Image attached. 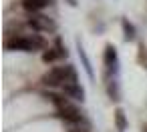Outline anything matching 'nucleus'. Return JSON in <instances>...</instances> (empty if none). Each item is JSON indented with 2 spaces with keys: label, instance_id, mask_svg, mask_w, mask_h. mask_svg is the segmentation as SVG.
<instances>
[{
  "label": "nucleus",
  "instance_id": "f257e3e1",
  "mask_svg": "<svg viewBox=\"0 0 147 132\" xmlns=\"http://www.w3.org/2000/svg\"><path fill=\"white\" fill-rule=\"evenodd\" d=\"M8 50H20V52H34L38 48H45V40L38 34L32 36H14L12 40H6Z\"/></svg>",
  "mask_w": 147,
  "mask_h": 132
},
{
  "label": "nucleus",
  "instance_id": "f03ea898",
  "mask_svg": "<svg viewBox=\"0 0 147 132\" xmlns=\"http://www.w3.org/2000/svg\"><path fill=\"white\" fill-rule=\"evenodd\" d=\"M73 76H77L73 66H59V68H53L51 72H47L42 76V84L45 86H63Z\"/></svg>",
  "mask_w": 147,
  "mask_h": 132
},
{
  "label": "nucleus",
  "instance_id": "7ed1b4c3",
  "mask_svg": "<svg viewBox=\"0 0 147 132\" xmlns=\"http://www.w3.org/2000/svg\"><path fill=\"white\" fill-rule=\"evenodd\" d=\"M28 26L32 30H36V32H53V30H57V24L45 14H32L28 18Z\"/></svg>",
  "mask_w": 147,
  "mask_h": 132
},
{
  "label": "nucleus",
  "instance_id": "20e7f679",
  "mask_svg": "<svg viewBox=\"0 0 147 132\" xmlns=\"http://www.w3.org/2000/svg\"><path fill=\"white\" fill-rule=\"evenodd\" d=\"M63 90H65V94L67 96H71V98H75V100H85V90L81 88V84H79V80L77 78H73V80H67L65 84H63Z\"/></svg>",
  "mask_w": 147,
  "mask_h": 132
},
{
  "label": "nucleus",
  "instance_id": "39448f33",
  "mask_svg": "<svg viewBox=\"0 0 147 132\" xmlns=\"http://www.w3.org/2000/svg\"><path fill=\"white\" fill-rule=\"evenodd\" d=\"M59 116H61L65 122H71V124H79V122L83 120V116H81L79 108H77V106H73V104H69V106L61 108V110H59Z\"/></svg>",
  "mask_w": 147,
  "mask_h": 132
},
{
  "label": "nucleus",
  "instance_id": "423d86ee",
  "mask_svg": "<svg viewBox=\"0 0 147 132\" xmlns=\"http://www.w3.org/2000/svg\"><path fill=\"white\" fill-rule=\"evenodd\" d=\"M63 56H67V48H63L61 38H59L55 48L45 50V54H42V62H47V64H49V62H55V60H59V58H63Z\"/></svg>",
  "mask_w": 147,
  "mask_h": 132
},
{
  "label": "nucleus",
  "instance_id": "0eeeda50",
  "mask_svg": "<svg viewBox=\"0 0 147 132\" xmlns=\"http://www.w3.org/2000/svg\"><path fill=\"white\" fill-rule=\"evenodd\" d=\"M103 60H105V66L109 70H117V48L113 44H107L105 46V54H103Z\"/></svg>",
  "mask_w": 147,
  "mask_h": 132
},
{
  "label": "nucleus",
  "instance_id": "6e6552de",
  "mask_svg": "<svg viewBox=\"0 0 147 132\" xmlns=\"http://www.w3.org/2000/svg\"><path fill=\"white\" fill-rule=\"evenodd\" d=\"M51 2H53V0H22V8L34 14V12H38V10L47 8Z\"/></svg>",
  "mask_w": 147,
  "mask_h": 132
},
{
  "label": "nucleus",
  "instance_id": "1a4fd4ad",
  "mask_svg": "<svg viewBox=\"0 0 147 132\" xmlns=\"http://www.w3.org/2000/svg\"><path fill=\"white\" fill-rule=\"evenodd\" d=\"M121 26H123V38H125V42H131V40H135V36H137V30H135V26L127 20V18H123L121 20Z\"/></svg>",
  "mask_w": 147,
  "mask_h": 132
},
{
  "label": "nucleus",
  "instance_id": "9d476101",
  "mask_svg": "<svg viewBox=\"0 0 147 132\" xmlns=\"http://www.w3.org/2000/svg\"><path fill=\"white\" fill-rule=\"evenodd\" d=\"M115 124H117V130H121V132L127 128V118H125V112L121 108L115 110Z\"/></svg>",
  "mask_w": 147,
  "mask_h": 132
},
{
  "label": "nucleus",
  "instance_id": "9b49d317",
  "mask_svg": "<svg viewBox=\"0 0 147 132\" xmlns=\"http://www.w3.org/2000/svg\"><path fill=\"white\" fill-rule=\"evenodd\" d=\"M137 62H139V66L147 68V46L143 42L137 46Z\"/></svg>",
  "mask_w": 147,
  "mask_h": 132
},
{
  "label": "nucleus",
  "instance_id": "f8f14e48",
  "mask_svg": "<svg viewBox=\"0 0 147 132\" xmlns=\"http://www.w3.org/2000/svg\"><path fill=\"white\" fill-rule=\"evenodd\" d=\"M77 48H79V56L83 58V64H85V70H87V74L93 78V70H91V62H89V58H87V54H85V50H83V46H81V42H77Z\"/></svg>",
  "mask_w": 147,
  "mask_h": 132
},
{
  "label": "nucleus",
  "instance_id": "ddd939ff",
  "mask_svg": "<svg viewBox=\"0 0 147 132\" xmlns=\"http://www.w3.org/2000/svg\"><path fill=\"white\" fill-rule=\"evenodd\" d=\"M107 92H109V96H111V100H119V88H117V84L111 80L109 84H107Z\"/></svg>",
  "mask_w": 147,
  "mask_h": 132
},
{
  "label": "nucleus",
  "instance_id": "4468645a",
  "mask_svg": "<svg viewBox=\"0 0 147 132\" xmlns=\"http://www.w3.org/2000/svg\"><path fill=\"white\" fill-rule=\"evenodd\" d=\"M69 132H89V130H83V128H71Z\"/></svg>",
  "mask_w": 147,
  "mask_h": 132
},
{
  "label": "nucleus",
  "instance_id": "2eb2a0df",
  "mask_svg": "<svg viewBox=\"0 0 147 132\" xmlns=\"http://www.w3.org/2000/svg\"><path fill=\"white\" fill-rule=\"evenodd\" d=\"M143 132H147V124H145V126H143Z\"/></svg>",
  "mask_w": 147,
  "mask_h": 132
}]
</instances>
